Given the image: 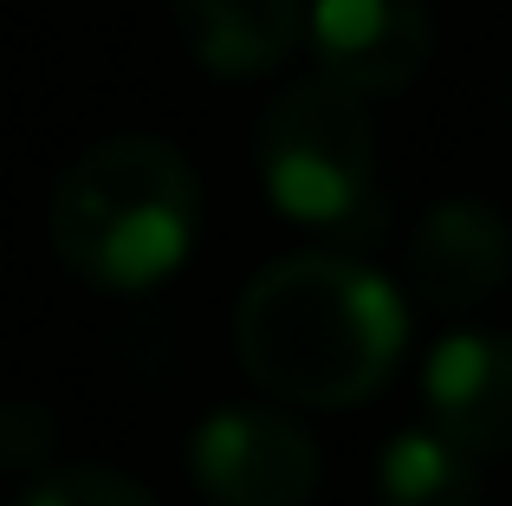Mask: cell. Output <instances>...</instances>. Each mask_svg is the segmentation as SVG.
Returning <instances> with one entry per match:
<instances>
[{
  "label": "cell",
  "mask_w": 512,
  "mask_h": 506,
  "mask_svg": "<svg viewBox=\"0 0 512 506\" xmlns=\"http://www.w3.org/2000/svg\"><path fill=\"white\" fill-rule=\"evenodd\" d=\"M409 344V305L376 266L286 253L234 305V351L260 390L299 409H350L389 383Z\"/></svg>",
  "instance_id": "6da1fadb"
},
{
  "label": "cell",
  "mask_w": 512,
  "mask_h": 506,
  "mask_svg": "<svg viewBox=\"0 0 512 506\" xmlns=\"http://www.w3.org/2000/svg\"><path fill=\"white\" fill-rule=\"evenodd\" d=\"M201 228V182L163 137H104L52 182V253L85 286L143 292L188 260Z\"/></svg>",
  "instance_id": "7a4b0ae2"
},
{
  "label": "cell",
  "mask_w": 512,
  "mask_h": 506,
  "mask_svg": "<svg viewBox=\"0 0 512 506\" xmlns=\"http://www.w3.org/2000/svg\"><path fill=\"white\" fill-rule=\"evenodd\" d=\"M260 182L279 215L312 228H350L370 208L376 182V130L363 98L338 78L286 85L260 117Z\"/></svg>",
  "instance_id": "3957f363"
},
{
  "label": "cell",
  "mask_w": 512,
  "mask_h": 506,
  "mask_svg": "<svg viewBox=\"0 0 512 506\" xmlns=\"http://www.w3.org/2000/svg\"><path fill=\"white\" fill-rule=\"evenodd\" d=\"M188 474L214 506H305L318 494V442L279 409H214L188 442Z\"/></svg>",
  "instance_id": "277c9868"
},
{
  "label": "cell",
  "mask_w": 512,
  "mask_h": 506,
  "mask_svg": "<svg viewBox=\"0 0 512 506\" xmlns=\"http://www.w3.org/2000/svg\"><path fill=\"white\" fill-rule=\"evenodd\" d=\"M305 39H312L325 78L350 85L357 98L415 85L435 52V26H428L422 0H312Z\"/></svg>",
  "instance_id": "5b68a950"
},
{
  "label": "cell",
  "mask_w": 512,
  "mask_h": 506,
  "mask_svg": "<svg viewBox=\"0 0 512 506\" xmlns=\"http://www.w3.org/2000/svg\"><path fill=\"white\" fill-rule=\"evenodd\" d=\"M428 416L467 455H512V338L461 331L441 338L422 370Z\"/></svg>",
  "instance_id": "8992f818"
},
{
  "label": "cell",
  "mask_w": 512,
  "mask_h": 506,
  "mask_svg": "<svg viewBox=\"0 0 512 506\" xmlns=\"http://www.w3.org/2000/svg\"><path fill=\"white\" fill-rule=\"evenodd\" d=\"M512 273V228L487 202H441L409 234V286L435 312L493 299Z\"/></svg>",
  "instance_id": "52a82bcc"
},
{
  "label": "cell",
  "mask_w": 512,
  "mask_h": 506,
  "mask_svg": "<svg viewBox=\"0 0 512 506\" xmlns=\"http://www.w3.org/2000/svg\"><path fill=\"white\" fill-rule=\"evenodd\" d=\"M175 26L214 78H260L305 39V0H175Z\"/></svg>",
  "instance_id": "ba28073f"
},
{
  "label": "cell",
  "mask_w": 512,
  "mask_h": 506,
  "mask_svg": "<svg viewBox=\"0 0 512 506\" xmlns=\"http://www.w3.org/2000/svg\"><path fill=\"white\" fill-rule=\"evenodd\" d=\"M383 506H480V468L441 429H409L376 468Z\"/></svg>",
  "instance_id": "9c48e42d"
},
{
  "label": "cell",
  "mask_w": 512,
  "mask_h": 506,
  "mask_svg": "<svg viewBox=\"0 0 512 506\" xmlns=\"http://www.w3.org/2000/svg\"><path fill=\"white\" fill-rule=\"evenodd\" d=\"M20 506H156L130 474H111V468H65V474H46Z\"/></svg>",
  "instance_id": "30bf717a"
},
{
  "label": "cell",
  "mask_w": 512,
  "mask_h": 506,
  "mask_svg": "<svg viewBox=\"0 0 512 506\" xmlns=\"http://www.w3.org/2000/svg\"><path fill=\"white\" fill-rule=\"evenodd\" d=\"M59 448V416L33 396H0V468H39Z\"/></svg>",
  "instance_id": "8fae6325"
},
{
  "label": "cell",
  "mask_w": 512,
  "mask_h": 506,
  "mask_svg": "<svg viewBox=\"0 0 512 506\" xmlns=\"http://www.w3.org/2000/svg\"><path fill=\"white\" fill-rule=\"evenodd\" d=\"M506 111H512V98H506Z\"/></svg>",
  "instance_id": "7c38bea8"
}]
</instances>
